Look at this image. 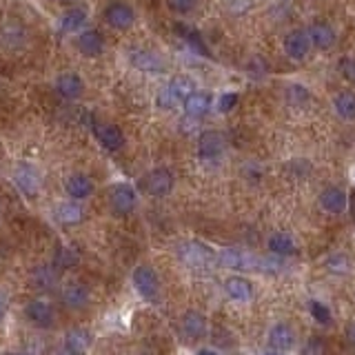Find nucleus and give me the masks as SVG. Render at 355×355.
<instances>
[{"mask_svg":"<svg viewBox=\"0 0 355 355\" xmlns=\"http://www.w3.org/2000/svg\"><path fill=\"white\" fill-rule=\"evenodd\" d=\"M313 52L311 38L307 34V27H293L282 36V54L291 63H304Z\"/></svg>","mask_w":355,"mask_h":355,"instance_id":"1","label":"nucleus"},{"mask_svg":"<svg viewBox=\"0 0 355 355\" xmlns=\"http://www.w3.org/2000/svg\"><path fill=\"white\" fill-rule=\"evenodd\" d=\"M105 23L118 32H127L136 25V9L125 0H109L103 9Z\"/></svg>","mask_w":355,"mask_h":355,"instance_id":"2","label":"nucleus"},{"mask_svg":"<svg viewBox=\"0 0 355 355\" xmlns=\"http://www.w3.org/2000/svg\"><path fill=\"white\" fill-rule=\"evenodd\" d=\"M307 34L311 38V45H313L315 52H322V54L333 52V49L338 47V41H340L338 29H335V25L329 21H313L307 27Z\"/></svg>","mask_w":355,"mask_h":355,"instance_id":"3","label":"nucleus"},{"mask_svg":"<svg viewBox=\"0 0 355 355\" xmlns=\"http://www.w3.org/2000/svg\"><path fill=\"white\" fill-rule=\"evenodd\" d=\"M127 61L133 69H138L140 74H147V76H158V74H164L166 72V65L162 61L160 54L151 52V49H131L129 54H127Z\"/></svg>","mask_w":355,"mask_h":355,"instance_id":"4","label":"nucleus"},{"mask_svg":"<svg viewBox=\"0 0 355 355\" xmlns=\"http://www.w3.org/2000/svg\"><path fill=\"white\" fill-rule=\"evenodd\" d=\"M178 258H180L186 266H191V269H206V266L215 260V255L209 246H204L202 242L189 240V242H182L178 246Z\"/></svg>","mask_w":355,"mask_h":355,"instance_id":"5","label":"nucleus"},{"mask_svg":"<svg viewBox=\"0 0 355 355\" xmlns=\"http://www.w3.org/2000/svg\"><path fill=\"white\" fill-rule=\"evenodd\" d=\"M175 178L173 173L166 169V166H158V169H151L142 178V189L144 193L153 195V198H164L173 191Z\"/></svg>","mask_w":355,"mask_h":355,"instance_id":"6","label":"nucleus"},{"mask_svg":"<svg viewBox=\"0 0 355 355\" xmlns=\"http://www.w3.org/2000/svg\"><path fill=\"white\" fill-rule=\"evenodd\" d=\"M133 287L149 302H158V298H160V280H158V273L147 264H140L133 269Z\"/></svg>","mask_w":355,"mask_h":355,"instance_id":"7","label":"nucleus"},{"mask_svg":"<svg viewBox=\"0 0 355 355\" xmlns=\"http://www.w3.org/2000/svg\"><path fill=\"white\" fill-rule=\"evenodd\" d=\"M138 204L136 189L127 182H118L109 191V206L116 215H129Z\"/></svg>","mask_w":355,"mask_h":355,"instance_id":"8","label":"nucleus"},{"mask_svg":"<svg viewBox=\"0 0 355 355\" xmlns=\"http://www.w3.org/2000/svg\"><path fill=\"white\" fill-rule=\"evenodd\" d=\"M331 109L335 114V118L347 125L355 122V89H338L331 98Z\"/></svg>","mask_w":355,"mask_h":355,"instance_id":"9","label":"nucleus"},{"mask_svg":"<svg viewBox=\"0 0 355 355\" xmlns=\"http://www.w3.org/2000/svg\"><path fill=\"white\" fill-rule=\"evenodd\" d=\"M258 260L260 258H255V255L242 249H224L218 255V262L233 271H258Z\"/></svg>","mask_w":355,"mask_h":355,"instance_id":"10","label":"nucleus"},{"mask_svg":"<svg viewBox=\"0 0 355 355\" xmlns=\"http://www.w3.org/2000/svg\"><path fill=\"white\" fill-rule=\"evenodd\" d=\"M56 94L65 98V100H78L85 94V80L78 72H63L56 78Z\"/></svg>","mask_w":355,"mask_h":355,"instance_id":"11","label":"nucleus"},{"mask_svg":"<svg viewBox=\"0 0 355 355\" xmlns=\"http://www.w3.org/2000/svg\"><path fill=\"white\" fill-rule=\"evenodd\" d=\"M211 105H213V96L209 92H202V89H195V92L184 98V116L191 118V120H200L206 114L211 111Z\"/></svg>","mask_w":355,"mask_h":355,"instance_id":"12","label":"nucleus"},{"mask_svg":"<svg viewBox=\"0 0 355 355\" xmlns=\"http://www.w3.org/2000/svg\"><path fill=\"white\" fill-rule=\"evenodd\" d=\"M76 49L87 58H98L105 52V36L98 29H83L76 36Z\"/></svg>","mask_w":355,"mask_h":355,"instance_id":"13","label":"nucleus"},{"mask_svg":"<svg viewBox=\"0 0 355 355\" xmlns=\"http://www.w3.org/2000/svg\"><path fill=\"white\" fill-rule=\"evenodd\" d=\"M318 204L322 206V211H327L331 215L344 213V211H347V204H349L347 191L340 189V186H327V189L320 191Z\"/></svg>","mask_w":355,"mask_h":355,"instance_id":"14","label":"nucleus"},{"mask_svg":"<svg viewBox=\"0 0 355 355\" xmlns=\"http://www.w3.org/2000/svg\"><path fill=\"white\" fill-rule=\"evenodd\" d=\"M14 182L29 198H34V195L41 191V175H38V171L32 164H18L14 171Z\"/></svg>","mask_w":355,"mask_h":355,"instance_id":"15","label":"nucleus"},{"mask_svg":"<svg viewBox=\"0 0 355 355\" xmlns=\"http://www.w3.org/2000/svg\"><path fill=\"white\" fill-rule=\"evenodd\" d=\"M224 153V136L220 131H202L198 138V155L202 160H215Z\"/></svg>","mask_w":355,"mask_h":355,"instance_id":"16","label":"nucleus"},{"mask_svg":"<svg viewBox=\"0 0 355 355\" xmlns=\"http://www.w3.org/2000/svg\"><path fill=\"white\" fill-rule=\"evenodd\" d=\"M27 320L36 324L38 329H49L54 324V309L52 304L45 300H32L25 309Z\"/></svg>","mask_w":355,"mask_h":355,"instance_id":"17","label":"nucleus"},{"mask_svg":"<svg viewBox=\"0 0 355 355\" xmlns=\"http://www.w3.org/2000/svg\"><path fill=\"white\" fill-rule=\"evenodd\" d=\"M94 180L87 173H72L65 180V191L72 200H85L94 193Z\"/></svg>","mask_w":355,"mask_h":355,"instance_id":"18","label":"nucleus"},{"mask_svg":"<svg viewBox=\"0 0 355 355\" xmlns=\"http://www.w3.org/2000/svg\"><path fill=\"white\" fill-rule=\"evenodd\" d=\"M96 136L100 144L107 151H120L125 147V133L118 125H98L96 127Z\"/></svg>","mask_w":355,"mask_h":355,"instance_id":"19","label":"nucleus"},{"mask_svg":"<svg viewBox=\"0 0 355 355\" xmlns=\"http://www.w3.org/2000/svg\"><path fill=\"white\" fill-rule=\"evenodd\" d=\"M56 218L65 226H76L85 220V209L78 200H67L56 206Z\"/></svg>","mask_w":355,"mask_h":355,"instance_id":"20","label":"nucleus"},{"mask_svg":"<svg viewBox=\"0 0 355 355\" xmlns=\"http://www.w3.org/2000/svg\"><path fill=\"white\" fill-rule=\"evenodd\" d=\"M63 302H65V307L67 309H85L87 304H89V289L85 287V284L80 282H72V284H67V287L63 289Z\"/></svg>","mask_w":355,"mask_h":355,"instance_id":"21","label":"nucleus"},{"mask_svg":"<svg viewBox=\"0 0 355 355\" xmlns=\"http://www.w3.org/2000/svg\"><path fill=\"white\" fill-rule=\"evenodd\" d=\"M87 9L80 7V5H76V7H69L67 12L61 16V21H58V25H61V29L65 34H76V32H80V29L85 27L87 23Z\"/></svg>","mask_w":355,"mask_h":355,"instance_id":"22","label":"nucleus"},{"mask_svg":"<svg viewBox=\"0 0 355 355\" xmlns=\"http://www.w3.org/2000/svg\"><path fill=\"white\" fill-rule=\"evenodd\" d=\"M293 344H295V335L289 324H275L269 333V347L273 351L284 353V351H291Z\"/></svg>","mask_w":355,"mask_h":355,"instance_id":"23","label":"nucleus"},{"mask_svg":"<svg viewBox=\"0 0 355 355\" xmlns=\"http://www.w3.org/2000/svg\"><path fill=\"white\" fill-rule=\"evenodd\" d=\"M32 284L38 291H52L58 284V269L52 264H41L32 271Z\"/></svg>","mask_w":355,"mask_h":355,"instance_id":"24","label":"nucleus"},{"mask_svg":"<svg viewBox=\"0 0 355 355\" xmlns=\"http://www.w3.org/2000/svg\"><path fill=\"white\" fill-rule=\"evenodd\" d=\"M182 333L189 340H200L206 335V320L198 311H186L182 315Z\"/></svg>","mask_w":355,"mask_h":355,"instance_id":"25","label":"nucleus"},{"mask_svg":"<svg viewBox=\"0 0 355 355\" xmlns=\"http://www.w3.org/2000/svg\"><path fill=\"white\" fill-rule=\"evenodd\" d=\"M224 291L229 295L231 300H238V302H246L253 298V287L251 282L242 278V275H235V278H229L224 282Z\"/></svg>","mask_w":355,"mask_h":355,"instance_id":"26","label":"nucleus"},{"mask_svg":"<svg viewBox=\"0 0 355 355\" xmlns=\"http://www.w3.org/2000/svg\"><path fill=\"white\" fill-rule=\"evenodd\" d=\"M92 342H94V338L87 329H72L65 335V349L74 351L78 355H85L89 351V347H92Z\"/></svg>","mask_w":355,"mask_h":355,"instance_id":"27","label":"nucleus"},{"mask_svg":"<svg viewBox=\"0 0 355 355\" xmlns=\"http://www.w3.org/2000/svg\"><path fill=\"white\" fill-rule=\"evenodd\" d=\"M269 251L280 255V258H284V255H293L295 253V240L291 238L289 233H273L269 238Z\"/></svg>","mask_w":355,"mask_h":355,"instance_id":"28","label":"nucleus"},{"mask_svg":"<svg viewBox=\"0 0 355 355\" xmlns=\"http://www.w3.org/2000/svg\"><path fill=\"white\" fill-rule=\"evenodd\" d=\"M166 85H169V87L173 89V94H175L178 98H180L182 103H184V98H189V96L195 92V89H198L189 76H173Z\"/></svg>","mask_w":355,"mask_h":355,"instance_id":"29","label":"nucleus"},{"mask_svg":"<svg viewBox=\"0 0 355 355\" xmlns=\"http://www.w3.org/2000/svg\"><path fill=\"white\" fill-rule=\"evenodd\" d=\"M178 105H182V100L173 94V89L169 85H164L160 92L155 94V107L160 111H171V109H175Z\"/></svg>","mask_w":355,"mask_h":355,"instance_id":"30","label":"nucleus"},{"mask_svg":"<svg viewBox=\"0 0 355 355\" xmlns=\"http://www.w3.org/2000/svg\"><path fill=\"white\" fill-rule=\"evenodd\" d=\"M198 5L200 0H166V7H169L175 16H189L195 12Z\"/></svg>","mask_w":355,"mask_h":355,"instance_id":"31","label":"nucleus"},{"mask_svg":"<svg viewBox=\"0 0 355 355\" xmlns=\"http://www.w3.org/2000/svg\"><path fill=\"white\" fill-rule=\"evenodd\" d=\"M78 264V253L76 251H72V249H58L56 251V269L61 271V269H72V266H76Z\"/></svg>","mask_w":355,"mask_h":355,"instance_id":"32","label":"nucleus"},{"mask_svg":"<svg viewBox=\"0 0 355 355\" xmlns=\"http://www.w3.org/2000/svg\"><path fill=\"white\" fill-rule=\"evenodd\" d=\"M327 266L333 271V273H347L349 271V258L342 253H335L327 260Z\"/></svg>","mask_w":355,"mask_h":355,"instance_id":"33","label":"nucleus"},{"mask_svg":"<svg viewBox=\"0 0 355 355\" xmlns=\"http://www.w3.org/2000/svg\"><path fill=\"white\" fill-rule=\"evenodd\" d=\"M309 311H311V315H313V318L318 320L320 324H329V322H331V313H329V309L324 307L322 302H315V300H313V302L309 304Z\"/></svg>","mask_w":355,"mask_h":355,"instance_id":"34","label":"nucleus"},{"mask_svg":"<svg viewBox=\"0 0 355 355\" xmlns=\"http://www.w3.org/2000/svg\"><path fill=\"white\" fill-rule=\"evenodd\" d=\"M235 105H238V94H235V92H224V94L218 98V109H220L222 114L231 111Z\"/></svg>","mask_w":355,"mask_h":355,"instance_id":"35","label":"nucleus"},{"mask_svg":"<svg viewBox=\"0 0 355 355\" xmlns=\"http://www.w3.org/2000/svg\"><path fill=\"white\" fill-rule=\"evenodd\" d=\"M340 69H342L344 78H347V80H351V83L355 85V58H344L342 65H340Z\"/></svg>","mask_w":355,"mask_h":355,"instance_id":"36","label":"nucleus"},{"mask_svg":"<svg viewBox=\"0 0 355 355\" xmlns=\"http://www.w3.org/2000/svg\"><path fill=\"white\" fill-rule=\"evenodd\" d=\"M302 355H322L320 342H318V340H309L307 347H304V351H302Z\"/></svg>","mask_w":355,"mask_h":355,"instance_id":"37","label":"nucleus"},{"mask_svg":"<svg viewBox=\"0 0 355 355\" xmlns=\"http://www.w3.org/2000/svg\"><path fill=\"white\" fill-rule=\"evenodd\" d=\"M5 309H7V298H5L3 293H0V318L5 315Z\"/></svg>","mask_w":355,"mask_h":355,"instance_id":"38","label":"nucleus"},{"mask_svg":"<svg viewBox=\"0 0 355 355\" xmlns=\"http://www.w3.org/2000/svg\"><path fill=\"white\" fill-rule=\"evenodd\" d=\"M349 342L355 347V324H351V327H349Z\"/></svg>","mask_w":355,"mask_h":355,"instance_id":"39","label":"nucleus"},{"mask_svg":"<svg viewBox=\"0 0 355 355\" xmlns=\"http://www.w3.org/2000/svg\"><path fill=\"white\" fill-rule=\"evenodd\" d=\"M260 355H280V351H273V349H266V351H262Z\"/></svg>","mask_w":355,"mask_h":355,"instance_id":"40","label":"nucleus"},{"mask_svg":"<svg viewBox=\"0 0 355 355\" xmlns=\"http://www.w3.org/2000/svg\"><path fill=\"white\" fill-rule=\"evenodd\" d=\"M198 355H218V353H215V351H211V349H202Z\"/></svg>","mask_w":355,"mask_h":355,"instance_id":"41","label":"nucleus"},{"mask_svg":"<svg viewBox=\"0 0 355 355\" xmlns=\"http://www.w3.org/2000/svg\"><path fill=\"white\" fill-rule=\"evenodd\" d=\"M56 355H78V353H74V351H67V349H65V351H61V353H56Z\"/></svg>","mask_w":355,"mask_h":355,"instance_id":"42","label":"nucleus"},{"mask_svg":"<svg viewBox=\"0 0 355 355\" xmlns=\"http://www.w3.org/2000/svg\"><path fill=\"white\" fill-rule=\"evenodd\" d=\"M7 355H29V353H7Z\"/></svg>","mask_w":355,"mask_h":355,"instance_id":"43","label":"nucleus"},{"mask_svg":"<svg viewBox=\"0 0 355 355\" xmlns=\"http://www.w3.org/2000/svg\"><path fill=\"white\" fill-rule=\"evenodd\" d=\"M140 355H147V353H140Z\"/></svg>","mask_w":355,"mask_h":355,"instance_id":"44","label":"nucleus"}]
</instances>
